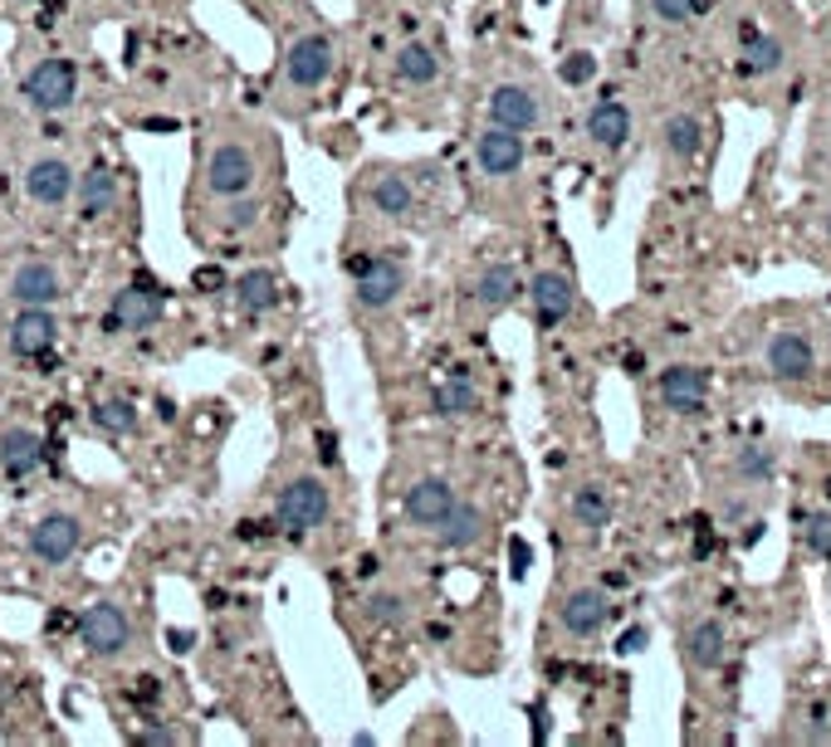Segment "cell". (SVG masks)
Wrapping results in <instances>:
<instances>
[{
    "instance_id": "cell-11",
    "label": "cell",
    "mask_w": 831,
    "mask_h": 747,
    "mask_svg": "<svg viewBox=\"0 0 831 747\" xmlns=\"http://www.w3.org/2000/svg\"><path fill=\"white\" fill-rule=\"evenodd\" d=\"M455 489H450L446 479H420L406 489V518L416 523V528H430L436 533L440 523L450 518V509H455Z\"/></svg>"
},
{
    "instance_id": "cell-25",
    "label": "cell",
    "mask_w": 831,
    "mask_h": 747,
    "mask_svg": "<svg viewBox=\"0 0 831 747\" xmlns=\"http://www.w3.org/2000/svg\"><path fill=\"white\" fill-rule=\"evenodd\" d=\"M513 293H519V273H513V265H489L475 283V299L485 303V308H509Z\"/></svg>"
},
{
    "instance_id": "cell-20",
    "label": "cell",
    "mask_w": 831,
    "mask_h": 747,
    "mask_svg": "<svg viewBox=\"0 0 831 747\" xmlns=\"http://www.w3.org/2000/svg\"><path fill=\"white\" fill-rule=\"evenodd\" d=\"M587 137H592L597 147H607V152H616V147H626L631 137V113L626 103L616 98H602L592 113H587Z\"/></svg>"
},
{
    "instance_id": "cell-39",
    "label": "cell",
    "mask_w": 831,
    "mask_h": 747,
    "mask_svg": "<svg viewBox=\"0 0 831 747\" xmlns=\"http://www.w3.org/2000/svg\"><path fill=\"white\" fill-rule=\"evenodd\" d=\"M509 562H513V576L529 572V542H523V538H513V542H509Z\"/></svg>"
},
{
    "instance_id": "cell-33",
    "label": "cell",
    "mask_w": 831,
    "mask_h": 747,
    "mask_svg": "<svg viewBox=\"0 0 831 747\" xmlns=\"http://www.w3.org/2000/svg\"><path fill=\"white\" fill-rule=\"evenodd\" d=\"M773 450H763V445H743L739 455H734V475L739 479H773Z\"/></svg>"
},
{
    "instance_id": "cell-17",
    "label": "cell",
    "mask_w": 831,
    "mask_h": 747,
    "mask_svg": "<svg viewBox=\"0 0 831 747\" xmlns=\"http://www.w3.org/2000/svg\"><path fill=\"white\" fill-rule=\"evenodd\" d=\"M25 191L35 206H65L73 191V172L65 156H39L35 166L25 172Z\"/></svg>"
},
{
    "instance_id": "cell-14",
    "label": "cell",
    "mask_w": 831,
    "mask_h": 747,
    "mask_svg": "<svg viewBox=\"0 0 831 747\" xmlns=\"http://www.w3.org/2000/svg\"><path fill=\"white\" fill-rule=\"evenodd\" d=\"M607 616H612V596H607L602 586H582V592H573L563 602V630L577 640L597 635V630L607 626Z\"/></svg>"
},
{
    "instance_id": "cell-8",
    "label": "cell",
    "mask_w": 831,
    "mask_h": 747,
    "mask_svg": "<svg viewBox=\"0 0 831 747\" xmlns=\"http://www.w3.org/2000/svg\"><path fill=\"white\" fill-rule=\"evenodd\" d=\"M284 73H289L293 89H323L333 73V39L328 35H303L299 45L284 59Z\"/></svg>"
},
{
    "instance_id": "cell-44",
    "label": "cell",
    "mask_w": 831,
    "mask_h": 747,
    "mask_svg": "<svg viewBox=\"0 0 831 747\" xmlns=\"http://www.w3.org/2000/svg\"><path fill=\"white\" fill-rule=\"evenodd\" d=\"M367 265H372V255H353V259H347V273H353V279H357V273H362Z\"/></svg>"
},
{
    "instance_id": "cell-7",
    "label": "cell",
    "mask_w": 831,
    "mask_h": 747,
    "mask_svg": "<svg viewBox=\"0 0 831 747\" xmlns=\"http://www.w3.org/2000/svg\"><path fill=\"white\" fill-rule=\"evenodd\" d=\"M79 538H83V528L73 513H49V518H39L35 528H30V552L45 567H59L79 552Z\"/></svg>"
},
{
    "instance_id": "cell-5",
    "label": "cell",
    "mask_w": 831,
    "mask_h": 747,
    "mask_svg": "<svg viewBox=\"0 0 831 747\" xmlns=\"http://www.w3.org/2000/svg\"><path fill=\"white\" fill-rule=\"evenodd\" d=\"M206 186H210V196H226V201L250 196L255 191V156L235 142L216 147V156H210V166H206Z\"/></svg>"
},
{
    "instance_id": "cell-40",
    "label": "cell",
    "mask_w": 831,
    "mask_h": 747,
    "mask_svg": "<svg viewBox=\"0 0 831 747\" xmlns=\"http://www.w3.org/2000/svg\"><path fill=\"white\" fill-rule=\"evenodd\" d=\"M255 215H259V206H255V201H240V196H235V210H230V220H235V225H250Z\"/></svg>"
},
{
    "instance_id": "cell-4",
    "label": "cell",
    "mask_w": 831,
    "mask_h": 747,
    "mask_svg": "<svg viewBox=\"0 0 831 747\" xmlns=\"http://www.w3.org/2000/svg\"><path fill=\"white\" fill-rule=\"evenodd\" d=\"M79 645L89 650V655H123V650L132 645V620L123 606L103 602V606H89V611L79 616Z\"/></svg>"
},
{
    "instance_id": "cell-6",
    "label": "cell",
    "mask_w": 831,
    "mask_h": 747,
    "mask_svg": "<svg viewBox=\"0 0 831 747\" xmlns=\"http://www.w3.org/2000/svg\"><path fill=\"white\" fill-rule=\"evenodd\" d=\"M10 299L20 308H49V303L65 299V279L49 259H25L15 273H10Z\"/></svg>"
},
{
    "instance_id": "cell-24",
    "label": "cell",
    "mask_w": 831,
    "mask_h": 747,
    "mask_svg": "<svg viewBox=\"0 0 831 747\" xmlns=\"http://www.w3.org/2000/svg\"><path fill=\"white\" fill-rule=\"evenodd\" d=\"M235 299H240V308H245V313H269V308L279 303V279H275L269 269H250V273H240Z\"/></svg>"
},
{
    "instance_id": "cell-23",
    "label": "cell",
    "mask_w": 831,
    "mask_h": 747,
    "mask_svg": "<svg viewBox=\"0 0 831 747\" xmlns=\"http://www.w3.org/2000/svg\"><path fill=\"white\" fill-rule=\"evenodd\" d=\"M113 196H118V176H113L108 166H93V172H83V186H79V215H83V220H99L103 210L113 206Z\"/></svg>"
},
{
    "instance_id": "cell-32",
    "label": "cell",
    "mask_w": 831,
    "mask_h": 747,
    "mask_svg": "<svg viewBox=\"0 0 831 747\" xmlns=\"http://www.w3.org/2000/svg\"><path fill=\"white\" fill-rule=\"evenodd\" d=\"M93 425L108 430V435H132V430H138V410L128 401H103L93 410Z\"/></svg>"
},
{
    "instance_id": "cell-38",
    "label": "cell",
    "mask_w": 831,
    "mask_h": 747,
    "mask_svg": "<svg viewBox=\"0 0 831 747\" xmlns=\"http://www.w3.org/2000/svg\"><path fill=\"white\" fill-rule=\"evenodd\" d=\"M646 635H650L646 626H631L626 635H622V645H616V650H622V655H640V650H646Z\"/></svg>"
},
{
    "instance_id": "cell-18",
    "label": "cell",
    "mask_w": 831,
    "mask_h": 747,
    "mask_svg": "<svg viewBox=\"0 0 831 747\" xmlns=\"http://www.w3.org/2000/svg\"><path fill=\"white\" fill-rule=\"evenodd\" d=\"M812 366H817V352L803 332H777V338L767 342V372H773L777 382H803Z\"/></svg>"
},
{
    "instance_id": "cell-22",
    "label": "cell",
    "mask_w": 831,
    "mask_h": 747,
    "mask_svg": "<svg viewBox=\"0 0 831 747\" xmlns=\"http://www.w3.org/2000/svg\"><path fill=\"white\" fill-rule=\"evenodd\" d=\"M485 528L489 523H485V513H480L475 503H455L450 518L436 528V538H440V547H455L460 552V547H475L480 538H485Z\"/></svg>"
},
{
    "instance_id": "cell-12",
    "label": "cell",
    "mask_w": 831,
    "mask_h": 747,
    "mask_svg": "<svg viewBox=\"0 0 831 747\" xmlns=\"http://www.w3.org/2000/svg\"><path fill=\"white\" fill-rule=\"evenodd\" d=\"M402 283H406L402 259H392V255H372V265L357 273V303H362V308H386V303H392L396 293H402Z\"/></svg>"
},
{
    "instance_id": "cell-3",
    "label": "cell",
    "mask_w": 831,
    "mask_h": 747,
    "mask_svg": "<svg viewBox=\"0 0 831 747\" xmlns=\"http://www.w3.org/2000/svg\"><path fill=\"white\" fill-rule=\"evenodd\" d=\"M162 313H166V289H157V283L142 273L138 283H128V289L113 299L103 328L108 332H142V328H152V323H162Z\"/></svg>"
},
{
    "instance_id": "cell-36",
    "label": "cell",
    "mask_w": 831,
    "mask_h": 747,
    "mask_svg": "<svg viewBox=\"0 0 831 747\" xmlns=\"http://www.w3.org/2000/svg\"><path fill=\"white\" fill-rule=\"evenodd\" d=\"M592 73H597V59H592V55H582V49H577V55H567L563 65H557V79L573 83V89H582V83L592 79Z\"/></svg>"
},
{
    "instance_id": "cell-37",
    "label": "cell",
    "mask_w": 831,
    "mask_h": 747,
    "mask_svg": "<svg viewBox=\"0 0 831 747\" xmlns=\"http://www.w3.org/2000/svg\"><path fill=\"white\" fill-rule=\"evenodd\" d=\"M704 5H709V0H650V10H656L666 25H685L694 10H704Z\"/></svg>"
},
{
    "instance_id": "cell-43",
    "label": "cell",
    "mask_w": 831,
    "mask_h": 747,
    "mask_svg": "<svg viewBox=\"0 0 831 747\" xmlns=\"http://www.w3.org/2000/svg\"><path fill=\"white\" fill-rule=\"evenodd\" d=\"M220 283V269H196V289H216Z\"/></svg>"
},
{
    "instance_id": "cell-29",
    "label": "cell",
    "mask_w": 831,
    "mask_h": 747,
    "mask_svg": "<svg viewBox=\"0 0 831 747\" xmlns=\"http://www.w3.org/2000/svg\"><path fill=\"white\" fill-rule=\"evenodd\" d=\"M666 147H670V156H680V162L700 156V147H704L700 118H690V113H676V118L666 122Z\"/></svg>"
},
{
    "instance_id": "cell-35",
    "label": "cell",
    "mask_w": 831,
    "mask_h": 747,
    "mask_svg": "<svg viewBox=\"0 0 831 747\" xmlns=\"http://www.w3.org/2000/svg\"><path fill=\"white\" fill-rule=\"evenodd\" d=\"M367 616H372L377 626H402V620H406V602H402V596H392V592H382V596H372V602H367Z\"/></svg>"
},
{
    "instance_id": "cell-1",
    "label": "cell",
    "mask_w": 831,
    "mask_h": 747,
    "mask_svg": "<svg viewBox=\"0 0 831 747\" xmlns=\"http://www.w3.org/2000/svg\"><path fill=\"white\" fill-rule=\"evenodd\" d=\"M323 518H328V489H323V479H313V475L293 479L289 489L279 493V503H275V523L289 533V538L313 533Z\"/></svg>"
},
{
    "instance_id": "cell-15",
    "label": "cell",
    "mask_w": 831,
    "mask_h": 747,
    "mask_svg": "<svg viewBox=\"0 0 831 747\" xmlns=\"http://www.w3.org/2000/svg\"><path fill=\"white\" fill-rule=\"evenodd\" d=\"M529 293H533V313H539L543 328H557V323L573 313V303H577L573 279H567V273H557V269L533 273V289Z\"/></svg>"
},
{
    "instance_id": "cell-41",
    "label": "cell",
    "mask_w": 831,
    "mask_h": 747,
    "mask_svg": "<svg viewBox=\"0 0 831 747\" xmlns=\"http://www.w3.org/2000/svg\"><path fill=\"white\" fill-rule=\"evenodd\" d=\"M132 743H142V747H166V743H172V733H166V728H152V733H138Z\"/></svg>"
},
{
    "instance_id": "cell-27",
    "label": "cell",
    "mask_w": 831,
    "mask_h": 747,
    "mask_svg": "<svg viewBox=\"0 0 831 747\" xmlns=\"http://www.w3.org/2000/svg\"><path fill=\"white\" fill-rule=\"evenodd\" d=\"M372 206L382 210V215H412V206H416L412 182H406V176H396V172L377 176V182H372Z\"/></svg>"
},
{
    "instance_id": "cell-10",
    "label": "cell",
    "mask_w": 831,
    "mask_h": 747,
    "mask_svg": "<svg viewBox=\"0 0 831 747\" xmlns=\"http://www.w3.org/2000/svg\"><path fill=\"white\" fill-rule=\"evenodd\" d=\"M489 122L494 128H509V132H533L543 122V108H539V98H533L529 89H519V83H499V89L489 93Z\"/></svg>"
},
{
    "instance_id": "cell-2",
    "label": "cell",
    "mask_w": 831,
    "mask_h": 747,
    "mask_svg": "<svg viewBox=\"0 0 831 747\" xmlns=\"http://www.w3.org/2000/svg\"><path fill=\"white\" fill-rule=\"evenodd\" d=\"M20 93H25V103L35 113H65L69 103L79 98V69H73L69 59H45V65H35L25 73Z\"/></svg>"
},
{
    "instance_id": "cell-13",
    "label": "cell",
    "mask_w": 831,
    "mask_h": 747,
    "mask_svg": "<svg viewBox=\"0 0 831 747\" xmlns=\"http://www.w3.org/2000/svg\"><path fill=\"white\" fill-rule=\"evenodd\" d=\"M59 342V318L49 308H25L10 328V352L15 357H49Z\"/></svg>"
},
{
    "instance_id": "cell-30",
    "label": "cell",
    "mask_w": 831,
    "mask_h": 747,
    "mask_svg": "<svg viewBox=\"0 0 831 747\" xmlns=\"http://www.w3.org/2000/svg\"><path fill=\"white\" fill-rule=\"evenodd\" d=\"M573 518L582 523V528H607V523H612V499L587 483V489L573 493Z\"/></svg>"
},
{
    "instance_id": "cell-26",
    "label": "cell",
    "mask_w": 831,
    "mask_h": 747,
    "mask_svg": "<svg viewBox=\"0 0 831 747\" xmlns=\"http://www.w3.org/2000/svg\"><path fill=\"white\" fill-rule=\"evenodd\" d=\"M430 406H436V416H475L480 410V392L465 382V376H450V382L436 386V396H430Z\"/></svg>"
},
{
    "instance_id": "cell-28",
    "label": "cell",
    "mask_w": 831,
    "mask_h": 747,
    "mask_svg": "<svg viewBox=\"0 0 831 747\" xmlns=\"http://www.w3.org/2000/svg\"><path fill=\"white\" fill-rule=\"evenodd\" d=\"M440 73V59H436V49H426V45H402L396 49V79L402 83H430Z\"/></svg>"
},
{
    "instance_id": "cell-9",
    "label": "cell",
    "mask_w": 831,
    "mask_h": 747,
    "mask_svg": "<svg viewBox=\"0 0 831 747\" xmlns=\"http://www.w3.org/2000/svg\"><path fill=\"white\" fill-rule=\"evenodd\" d=\"M660 401H666L670 410H680V416H700L704 401H709V372L704 366H666L660 372Z\"/></svg>"
},
{
    "instance_id": "cell-21",
    "label": "cell",
    "mask_w": 831,
    "mask_h": 747,
    "mask_svg": "<svg viewBox=\"0 0 831 747\" xmlns=\"http://www.w3.org/2000/svg\"><path fill=\"white\" fill-rule=\"evenodd\" d=\"M724 655H729V635H724L719 620H700V626L685 630V660L694 669H719Z\"/></svg>"
},
{
    "instance_id": "cell-16",
    "label": "cell",
    "mask_w": 831,
    "mask_h": 747,
    "mask_svg": "<svg viewBox=\"0 0 831 747\" xmlns=\"http://www.w3.org/2000/svg\"><path fill=\"white\" fill-rule=\"evenodd\" d=\"M475 162L485 176H513L523 166V137L509 128H489L475 142Z\"/></svg>"
},
{
    "instance_id": "cell-19",
    "label": "cell",
    "mask_w": 831,
    "mask_h": 747,
    "mask_svg": "<svg viewBox=\"0 0 831 747\" xmlns=\"http://www.w3.org/2000/svg\"><path fill=\"white\" fill-rule=\"evenodd\" d=\"M39 459H45V440L35 435V430L15 425L0 435V469H5V479H25L39 469Z\"/></svg>"
},
{
    "instance_id": "cell-34",
    "label": "cell",
    "mask_w": 831,
    "mask_h": 747,
    "mask_svg": "<svg viewBox=\"0 0 831 747\" xmlns=\"http://www.w3.org/2000/svg\"><path fill=\"white\" fill-rule=\"evenodd\" d=\"M803 542H807V552H817V557H831V509H812L803 518Z\"/></svg>"
},
{
    "instance_id": "cell-42",
    "label": "cell",
    "mask_w": 831,
    "mask_h": 747,
    "mask_svg": "<svg viewBox=\"0 0 831 747\" xmlns=\"http://www.w3.org/2000/svg\"><path fill=\"white\" fill-rule=\"evenodd\" d=\"M319 445H323V465H338V440H333L328 430L319 435Z\"/></svg>"
},
{
    "instance_id": "cell-45",
    "label": "cell",
    "mask_w": 831,
    "mask_h": 747,
    "mask_svg": "<svg viewBox=\"0 0 831 747\" xmlns=\"http://www.w3.org/2000/svg\"><path fill=\"white\" fill-rule=\"evenodd\" d=\"M827 230H831V215H827Z\"/></svg>"
},
{
    "instance_id": "cell-31",
    "label": "cell",
    "mask_w": 831,
    "mask_h": 747,
    "mask_svg": "<svg viewBox=\"0 0 831 747\" xmlns=\"http://www.w3.org/2000/svg\"><path fill=\"white\" fill-rule=\"evenodd\" d=\"M777 65H783V39L749 35V45H743V73H773Z\"/></svg>"
}]
</instances>
